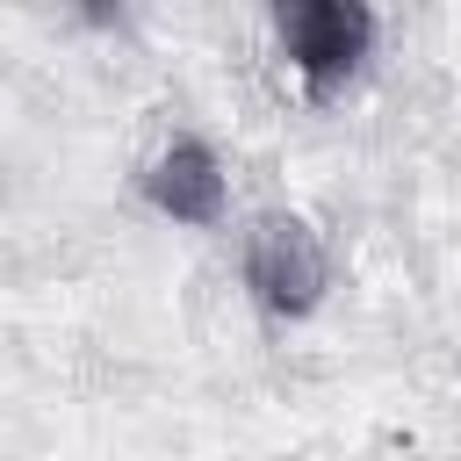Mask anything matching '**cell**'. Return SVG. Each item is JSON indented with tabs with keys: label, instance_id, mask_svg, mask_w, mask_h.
Here are the masks:
<instances>
[{
	"label": "cell",
	"instance_id": "obj_4",
	"mask_svg": "<svg viewBox=\"0 0 461 461\" xmlns=\"http://www.w3.org/2000/svg\"><path fill=\"white\" fill-rule=\"evenodd\" d=\"M72 14H79L86 29H115V22H122V0H72Z\"/></svg>",
	"mask_w": 461,
	"mask_h": 461
},
{
	"label": "cell",
	"instance_id": "obj_1",
	"mask_svg": "<svg viewBox=\"0 0 461 461\" xmlns=\"http://www.w3.org/2000/svg\"><path fill=\"white\" fill-rule=\"evenodd\" d=\"M274 43L310 94H339L375 50L367 0H274Z\"/></svg>",
	"mask_w": 461,
	"mask_h": 461
},
{
	"label": "cell",
	"instance_id": "obj_3",
	"mask_svg": "<svg viewBox=\"0 0 461 461\" xmlns=\"http://www.w3.org/2000/svg\"><path fill=\"white\" fill-rule=\"evenodd\" d=\"M144 202H151L166 223H187V230L223 223V158H216L202 137L158 144V158L144 166Z\"/></svg>",
	"mask_w": 461,
	"mask_h": 461
},
{
	"label": "cell",
	"instance_id": "obj_2",
	"mask_svg": "<svg viewBox=\"0 0 461 461\" xmlns=\"http://www.w3.org/2000/svg\"><path fill=\"white\" fill-rule=\"evenodd\" d=\"M324 281H331V259H324V238L295 216V209H267L252 216L245 230V288L267 317H310L324 303Z\"/></svg>",
	"mask_w": 461,
	"mask_h": 461
}]
</instances>
